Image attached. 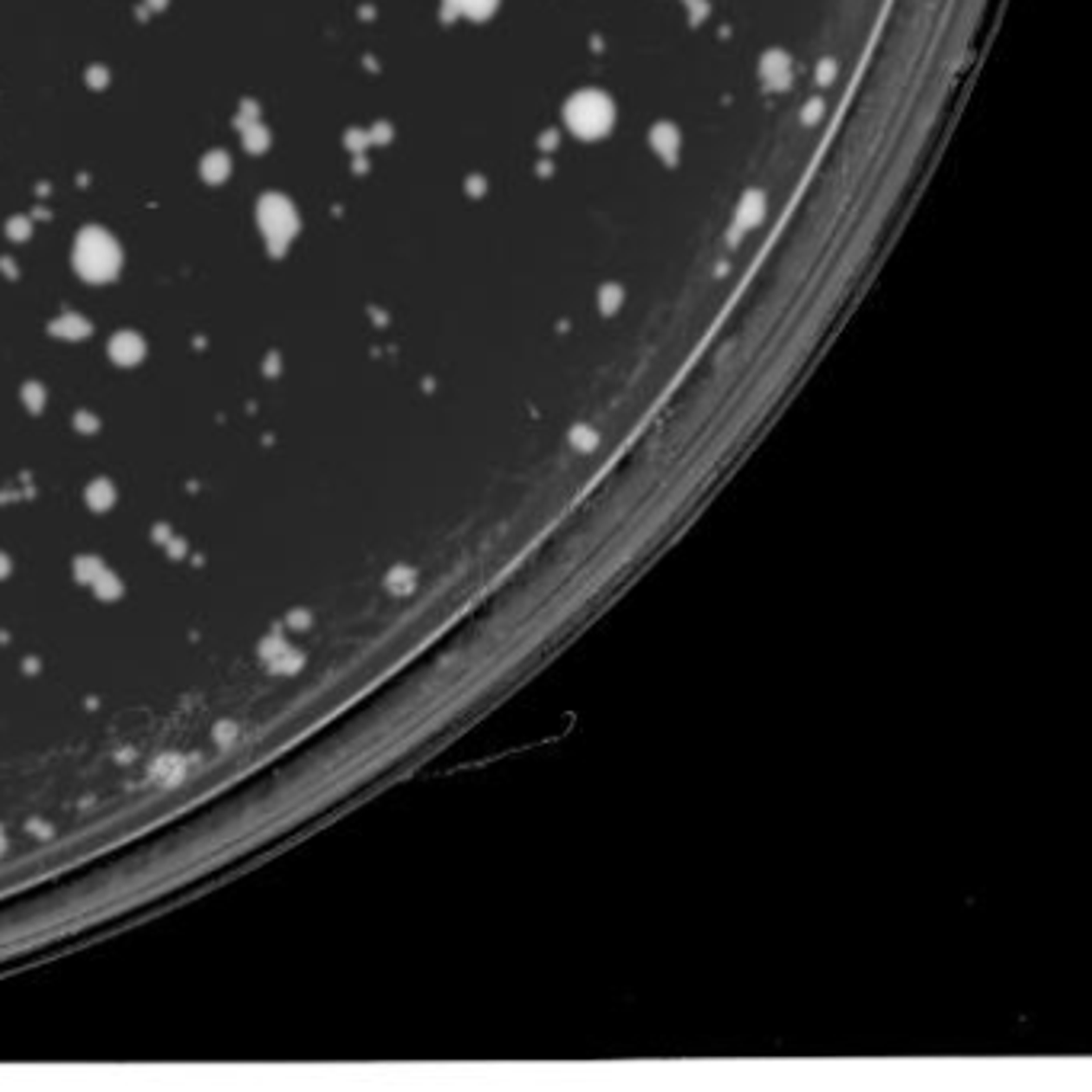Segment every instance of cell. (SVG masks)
I'll return each mask as SVG.
<instances>
[{
    "mask_svg": "<svg viewBox=\"0 0 1092 1092\" xmlns=\"http://www.w3.org/2000/svg\"><path fill=\"white\" fill-rule=\"evenodd\" d=\"M487 3H491V0H458V7H465V10H471V13H478L481 7H487Z\"/></svg>",
    "mask_w": 1092,
    "mask_h": 1092,
    "instance_id": "cell-1",
    "label": "cell"
}]
</instances>
